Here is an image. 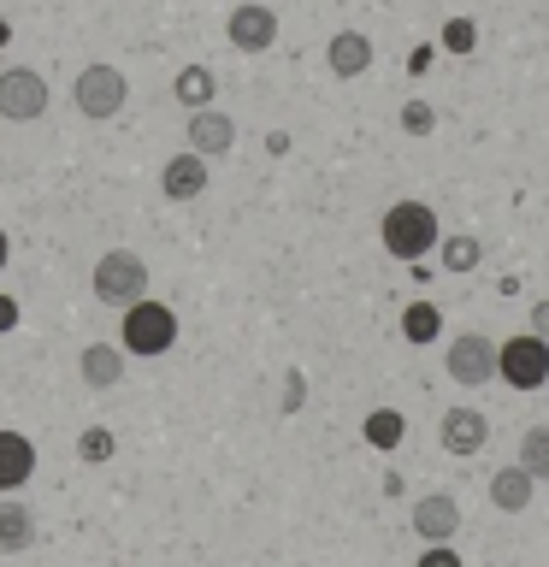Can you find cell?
<instances>
[{
    "mask_svg": "<svg viewBox=\"0 0 549 567\" xmlns=\"http://www.w3.org/2000/svg\"><path fill=\"white\" fill-rule=\"evenodd\" d=\"M437 237H443V225H437V213L425 207V202H396V207L379 219L384 255H390V260H407V266H419L425 255H432Z\"/></svg>",
    "mask_w": 549,
    "mask_h": 567,
    "instance_id": "obj_1",
    "label": "cell"
},
{
    "mask_svg": "<svg viewBox=\"0 0 549 567\" xmlns=\"http://www.w3.org/2000/svg\"><path fill=\"white\" fill-rule=\"evenodd\" d=\"M177 343V313L166 308V301H131L124 308V326H118V349L124 354H142V361H159Z\"/></svg>",
    "mask_w": 549,
    "mask_h": 567,
    "instance_id": "obj_2",
    "label": "cell"
},
{
    "mask_svg": "<svg viewBox=\"0 0 549 567\" xmlns=\"http://www.w3.org/2000/svg\"><path fill=\"white\" fill-rule=\"evenodd\" d=\"M148 296V260L136 248H113V255L95 260V301L106 308H131V301Z\"/></svg>",
    "mask_w": 549,
    "mask_h": 567,
    "instance_id": "obj_3",
    "label": "cell"
},
{
    "mask_svg": "<svg viewBox=\"0 0 549 567\" xmlns=\"http://www.w3.org/2000/svg\"><path fill=\"white\" fill-rule=\"evenodd\" d=\"M496 379H503L508 390H543L549 384V343L538 331L496 343Z\"/></svg>",
    "mask_w": 549,
    "mask_h": 567,
    "instance_id": "obj_4",
    "label": "cell"
},
{
    "mask_svg": "<svg viewBox=\"0 0 549 567\" xmlns=\"http://www.w3.org/2000/svg\"><path fill=\"white\" fill-rule=\"evenodd\" d=\"M71 101H77L83 118L101 124V118H118V113H124V101H131V83H124L118 65H83L77 83H71Z\"/></svg>",
    "mask_w": 549,
    "mask_h": 567,
    "instance_id": "obj_5",
    "label": "cell"
},
{
    "mask_svg": "<svg viewBox=\"0 0 549 567\" xmlns=\"http://www.w3.org/2000/svg\"><path fill=\"white\" fill-rule=\"evenodd\" d=\"M42 113H48V78H42V71H30V65H7V71H0V118L30 124Z\"/></svg>",
    "mask_w": 549,
    "mask_h": 567,
    "instance_id": "obj_6",
    "label": "cell"
},
{
    "mask_svg": "<svg viewBox=\"0 0 549 567\" xmlns=\"http://www.w3.org/2000/svg\"><path fill=\"white\" fill-rule=\"evenodd\" d=\"M443 372H449L455 384H467V390L490 384L496 379V343L485 331H460L449 343V354H443Z\"/></svg>",
    "mask_w": 549,
    "mask_h": 567,
    "instance_id": "obj_7",
    "label": "cell"
},
{
    "mask_svg": "<svg viewBox=\"0 0 549 567\" xmlns=\"http://www.w3.org/2000/svg\"><path fill=\"white\" fill-rule=\"evenodd\" d=\"M225 35H230V48H237V53H266L278 42V12L260 7V0H242V7H230Z\"/></svg>",
    "mask_w": 549,
    "mask_h": 567,
    "instance_id": "obj_8",
    "label": "cell"
},
{
    "mask_svg": "<svg viewBox=\"0 0 549 567\" xmlns=\"http://www.w3.org/2000/svg\"><path fill=\"white\" fill-rule=\"evenodd\" d=\"M184 136H189V148L201 159H219V154L237 148V118L219 113V106H195L189 124H184Z\"/></svg>",
    "mask_w": 549,
    "mask_h": 567,
    "instance_id": "obj_9",
    "label": "cell"
},
{
    "mask_svg": "<svg viewBox=\"0 0 549 567\" xmlns=\"http://www.w3.org/2000/svg\"><path fill=\"white\" fill-rule=\"evenodd\" d=\"M159 195H166V202H195V195H207V159L195 148L172 154L166 166H159Z\"/></svg>",
    "mask_w": 549,
    "mask_h": 567,
    "instance_id": "obj_10",
    "label": "cell"
},
{
    "mask_svg": "<svg viewBox=\"0 0 549 567\" xmlns=\"http://www.w3.org/2000/svg\"><path fill=\"white\" fill-rule=\"evenodd\" d=\"M437 437H443V450L449 455H478L490 443V420L478 414V408H449L437 425Z\"/></svg>",
    "mask_w": 549,
    "mask_h": 567,
    "instance_id": "obj_11",
    "label": "cell"
},
{
    "mask_svg": "<svg viewBox=\"0 0 549 567\" xmlns=\"http://www.w3.org/2000/svg\"><path fill=\"white\" fill-rule=\"evenodd\" d=\"M414 532L425 544H449L460 532V503H455V496H443V491L419 496V503H414Z\"/></svg>",
    "mask_w": 549,
    "mask_h": 567,
    "instance_id": "obj_12",
    "label": "cell"
},
{
    "mask_svg": "<svg viewBox=\"0 0 549 567\" xmlns=\"http://www.w3.org/2000/svg\"><path fill=\"white\" fill-rule=\"evenodd\" d=\"M325 65L331 78H361V71H372V42L361 30H336L325 42Z\"/></svg>",
    "mask_w": 549,
    "mask_h": 567,
    "instance_id": "obj_13",
    "label": "cell"
},
{
    "mask_svg": "<svg viewBox=\"0 0 549 567\" xmlns=\"http://www.w3.org/2000/svg\"><path fill=\"white\" fill-rule=\"evenodd\" d=\"M35 473V443L18 432H0V491H24Z\"/></svg>",
    "mask_w": 549,
    "mask_h": 567,
    "instance_id": "obj_14",
    "label": "cell"
},
{
    "mask_svg": "<svg viewBox=\"0 0 549 567\" xmlns=\"http://www.w3.org/2000/svg\"><path fill=\"white\" fill-rule=\"evenodd\" d=\"M531 491H538V478H531L526 467H496V478H490L496 514H526L531 508Z\"/></svg>",
    "mask_w": 549,
    "mask_h": 567,
    "instance_id": "obj_15",
    "label": "cell"
},
{
    "mask_svg": "<svg viewBox=\"0 0 549 567\" xmlns=\"http://www.w3.org/2000/svg\"><path fill=\"white\" fill-rule=\"evenodd\" d=\"M30 544H35V514L7 491L0 496V556H18V549H30Z\"/></svg>",
    "mask_w": 549,
    "mask_h": 567,
    "instance_id": "obj_16",
    "label": "cell"
},
{
    "mask_svg": "<svg viewBox=\"0 0 549 567\" xmlns=\"http://www.w3.org/2000/svg\"><path fill=\"white\" fill-rule=\"evenodd\" d=\"M77 372H83L89 390H113V384L124 379V349H113V343H89V349L77 354Z\"/></svg>",
    "mask_w": 549,
    "mask_h": 567,
    "instance_id": "obj_17",
    "label": "cell"
},
{
    "mask_svg": "<svg viewBox=\"0 0 549 567\" xmlns=\"http://www.w3.org/2000/svg\"><path fill=\"white\" fill-rule=\"evenodd\" d=\"M172 95L195 113V106H213V95H219V78H213V65H184V71H177V83H172Z\"/></svg>",
    "mask_w": 549,
    "mask_h": 567,
    "instance_id": "obj_18",
    "label": "cell"
},
{
    "mask_svg": "<svg viewBox=\"0 0 549 567\" xmlns=\"http://www.w3.org/2000/svg\"><path fill=\"white\" fill-rule=\"evenodd\" d=\"M437 248H443V272H473L478 260H485V243L473 237V230H455V237H437Z\"/></svg>",
    "mask_w": 549,
    "mask_h": 567,
    "instance_id": "obj_19",
    "label": "cell"
},
{
    "mask_svg": "<svg viewBox=\"0 0 549 567\" xmlns=\"http://www.w3.org/2000/svg\"><path fill=\"white\" fill-rule=\"evenodd\" d=\"M402 337H407V343H437V337H443V313L432 308V301L402 308Z\"/></svg>",
    "mask_w": 549,
    "mask_h": 567,
    "instance_id": "obj_20",
    "label": "cell"
},
{
    "mask_svg": "<svg viewBox=\"0 0 549 567\" xmlns=\"http://www.w3.org/2000/svg\"><path fill=\"white\" fill-rule=\"evenodd\" d=\"M402 437H407V420L396 414V408H372L366 414V443L372 450H396Z\"/></svg>",
    "mask_w": 549,
    "mask_h": 567,
    "instance_id": "obj_21",
    "label": "cell"
},
{
    "mask_svg": "<svg viewBox=\"0 0 549 567\" xmlns=\"http://www.w3.org/2000/svg\"><path fill=\"white\" fill-rule=\"evenodd\" d=\"M520 467L538 478V485L549 478V420H538V425H531V432L520 437Z\"/></svg>",
    "mask_w": 549,
    "mask_h": 567,
    "instance_id": "obj_22",
    "label": "cell"
},
{
    "mask_svg": "<svg viewBox=\"0 0 549 567\" xmlns=\"http://www.w3.org/2000/svg\"><path fill=\"white\" fill-rule=\"evenodd\" d=\"M77 455L89 461V467H95V461H113V432H106V425H89V432L77 437Z\"/></svg>",
    "mask_w": 549,
    "mask_h": 567,
    "instance_id": "obj_23",
    "label": "cell"
},
{
    "mask_svg": "<svg viewBox=\"0 0 549 567\" xmlns=\"http://www.w3.org/2000/svg\"><path fill=\"white\" fill-rule=\"evenodd\" d=\"M443 48H449V53H473L478 48V24H473V18H449V24H443Z\"/></svg>",
    "mask_w": 549,
    "mask_h": 567,
    "instance_id": "obj_24",
    "label": "cell"
},
{
    "mask_svg": "<svg viewBox=\"0 0 549 567\" xmlns=\"http://www.w3.org/2000/svg\"><path fill=\"white\" fill-rule=\"evenodd\" d=\"M402 131H407V136H432V131H437V113H432L425 101H407V106H402Z\"/></svg>",
    "mask_w": 549,
    "mask_h": 567,
    "instance_id": "obj_25",
    "label": "cell"
},
{
    "mask_svg": "<svg viewBox=\"0 0 549 567\" xmlns=\"http://www.w3.org/2000/svg\"><path fill=\"white\" fill-rule=\"evenodd\" d=\"M414 567H467V561H460L449 544H425V556H419Z\"/></svg>",
    "mask_w": 549,
    "mask_h": 567,
    "instance_id": "obj_26",
    "label": "cell"
},
{
    "mask_svg": "<svg viewBox=\"0 0 549 567\" xmlns=\"http://www.w3.org/2000/svg\"><path fill=\"white\" fill-rule=\"evenodd\" d=\"M301 396H308V384H301V372H290V379H283V414L301 408Z\"/></svg>",
    "mask_w": 549,
    "mask_h": 567,
    "instance_id": "obj_27",
    "label": "cell"
},
{
    "mask_svg": "<svg viewBox=\"0 0 549 567\" xmlns=\"http://www.w3.org/2000/svg\"><path fill=\"white\" fill-rule=\"evenodd\" d=\"M531 331H538V337H543V343H549V296L538 301V308H531Z\"/></svg>",
    "mask_w": 549,
    "mask_h": 567,
    "instance_id": "obj_28",
    "label": "cell"
},
{
    "mask_svg": "<svg viewBox=\"0 0 549 567\" xmlns=\"http://www.w3.org/2000/svg\"><path fill=\"white\" fill-rule=\"evenodd\" d=\"M12 326H18V301L0 296V331H12Z\"/></svg>",
    "mask_w": 549,
    "mask_h": 567,
    "instance_id": "obj_29",
    "label": "cell"
},
{
    "mask_svg": "<svg viewBox=\"0 0 549 567\" xmlns=\"http://www.w3.org/2000/svg\"><path fill=\"white\" fill-rule=\"evenodd\" d=\"M7 255H12V243H7V230H0V266H7Z\"/></svg>",
    "mask_w": 549,
    "mask_h": 567,
    "instance_id": "obj_30",
    "label": "cell"
}]
</instances>
